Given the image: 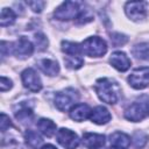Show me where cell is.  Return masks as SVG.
I'll use <instances>...</instances> for the list:
<instances>
[{
	"instance_id": "obj_23",
	"label": "cell",
	"mask_w": 149,
	"mask_h": 149,
	"mask_svg": "<svg viewBox=\"0 0 149 149\" xmlns=\"http://www.w3.org/2000/svg\"><path fill=\"white\" fill-rule=\"evenodd\" d=\"M148 139H149V136H148L146 133H143L142 130L135 132L134 135H133V143H134V147H135V148H142V147L147 143Z\"/></svg>"
},
{
	"instance_id": "obj_21",
	"label": "cell",
	"mask_w": 149,
	"mask_h": 149,
	"mask_svg": "<svg viewBox=\"0 0 149 149\" xmlns=\"http://www.w3.org/2000/svg\"><path fill=\"white\" fill-rule=\"evenodd\" d=\"M34 116V113H33V109L30 107H28L27 105H22L16 112H15V118L21 121L22 123H26V122H29Z\"/></svg>"
},
{
	"instance_id": "obj_30",
	"label": "cell",
	"mask_w": 149,
	"mask_h": 149,
	"mask_svg": "<svg viewBox=\"0 0 149 149\" xmlns=\"http://www.w3.org/2000/svg\"><path fill=\"white\" fill-rule=\"evenodd\" d=\"M41 149H57V148H55V147L51 146V144H47V146H43Z\"/></svg>"
},
{
	"instance_id": "obj_24",
	"label": "cell",
	"mask_w": 149,
	"mask_h": 149,
	"mask_svg": "<svg viewBox=\"0 0 149 149\" xmlns=\"http://www.w3.org/2000/svg\"><path fill=\"white\" fill-rule=\"evenodd\" d=\"M64 63L68 68H70L72 70H77V69L81 68V65L84 64V61L81 58H79L78 56H66L64 58Z\"/></svg>"
},
{
	"instance_id": "obj_7",
	"label": "cell",
	"mask_w": 149,
	"mask_h": 149,
	"mask_svg": "<svg viewBox=\"0 0 149 149\" xmlns=\"http://www.w3.org/2000/svg\"><path fill=\"white\" fill-rule=\"evenodd\" d=\"M146 1H130L127 2L125 6L126 14L129 19L134 21H139L142 19H146L148 15V8H147Z\"/></svg>"
},
{
	"instance_id": "obj_20",
	"label": "cell",
	"mask_w": 149,
	"mask_h": 149,
	"mask_svg": "<svg viewBox=\"0 0 149 149\" xmlns=\"http://www.w3.org/2000/svg\"><path fill=\"white\" fill-rule=\"evenodd\" d=\"M132 54L139 59L149 61V44L140 43V44L134 45L132 49Z\"/></svg>"
},
{
	"instance_id": "obj_12",
	"label": "cell",
	"mask_w": 149,
	"mask_h": 149,
	"mask_svg": "<svg viewBox=\"0 0 149 149\" xmlns=\"http://www.w3.org/2000/svg\"><path fill=\"white\" fill-rule=\"evenodd\" d=\"M83 144L87 149H100L105 144V136L102 134L84 133L83 134Z\"/></svg>"
},
{
	"instance_id": "obj_4",
	"label": "cell",
	"mask_w": 149,
	"mask_h": 149,
	"mask_svg": "<svg viewBox=\"0 0 149 149\" xmlns=\"http://www.w3.org/2000/svg\"><path fill=\"white\" fill-rule=\"evenodd\" d=\"M78 98L79 94L77 93V91H74V88L69 87L56 93L55 105L61 112H66L68 109H71L76 105Z\"/></svg>"
},
{
	"instance_id": "obj_8",
	"label": "cell",
	"mask_w": 149,
	"mask_h": 149,
	"mask_svg": "<svg viewBox=\"0 0 149 149\" xmlns=\"http://www.w3.org/2000/svg\"><path fill=\"white\" fill-rule=\"evenodd\" d=\"M57 142L65 149H76L79 144L77 134L68 128H61L56 135Z\"/></svg>"
},
{
	"instance_id": "obj_19",
	"label": "cell",
	"mask_w": 149,
	"mask_h": 149,
	"mask_svg": "<svg viewBox=\"0 0 149 149\" xmlns=\"http://www.w3.org/2000/svg\"><path fill=\"white\" fill-rule=\"evenodd\" d=\"M62 50L69 56H79L81 55V47L76 42L63 41L62 42Z\"/></svg>"
},
{
	"instance_id": "obj_26",
	"label": "cell",
	"mask_w": 149,
	"mask_h": 149,
	"mask_svg": "<svg viewBox=\"0 0 149 149\" xmlns=\"http://www.w3.org/2000/svg\"><path fill=\"white\" fill-rule=\"evenodd\" d=\"M35 43H36L37 49L42 51V50H44V49L48 47V38H47L43 34L37 33V34L35 35Z\"/></svg>"
},
{
	"instance_id": "obj_14",
	"label": "cell",
	"mask_w": 149,
	"mask_h": 149,
	"mask_svg": "<svg viewBox=\"0 0 149 149\" xmlns=\"http://www.w3.org/2000/svg\"><path fill=\"white\" fill-rule=\"evenodd\" d=\"M91 108L87 104H76L71 109H70V118L74 121H84L85 119L90 118L91 114Z\"/></svg>"
},
{
	"instance_id": "obj_22",
	"label": "cell",
	"mask_w": 149,
	"mask_h": 149,
	"mask_svg": "<svg viewBox=\"0 0 149 149\" xmlns=\"http://www.w3.org/2000/svg\"><path fill=\"white\" fill-rule=\"evenodd\" d=\"M16 15L10 8H2L1 9V15H0V24L1 27H7L10 26L15 22Z\"/></svg>"
},
{
	"instance_id": "obj_17",
	"label": "cell",
	"mask_w": 149,
	"mask_h": 149,
	"mask_svg": "<svg viewBox=\"0 0 149 149\" xmlns=\"http://www.w3.org/2000/svg\"><path fill=\"white\" fill-rule=\"evenodd\" d=\"M36 126H37V129L47 137H51L56 133V128H57L54 121H51L50 119H45V118L40 119Z\"/></svg>"
},
{
	"instance_id": "obj_29",
	"label": "cell",
	"mask_w": 149,
	"mask_h": 149,
	"mask_svg": "<svg viewBox=\"0 0 149 149\" xmlns=\"http://www.w3.org/2000/svg\"><path fill=\"white\" fill-rule=\"evenodd\" d=\"M12 87V80L6 78V77H1V81H0V90L1 92H5L7 90H9Z\"/></svg>"
},
{
	"instance_id": "obj_10",
	"label": "cell",
	"mask_w": 149,
	"mask_h": 149,
	"mask_svg": "<svg viewBox=\"0 0 149 149\" xmlns=\"http://www.w3.org/2000/svg\"><path fill=\"white\" fill-rule=\"evenodd\" d=\"M33 51H34L33 43L24 36H20L19 40L15 43H13V54L20 59H24L31 56Z\"/></svg>"
},
{
	"instance_id": "obj_2",
	"label": "cell",
	"mask_w": 149,
	"mask_h": 149,
	"mask_svg": "<svg viewBox=\"0 0 149 149\" xmlns=\"http://www.w3.org/2000/svg\"><path fill=\"white\" fill-rule=\"evenodd\" d=\"M149 116V95H141L134 100L125 111V118L129 121L137 122Z\"/></svg>"
},
{
	"instance_id": "obj_9",
	"label": "cell",
	"mask_w": 149,
	"mask_h": 149,
	"mask_svg": "<svg viewBox=\"0 0 149 149\" xmlns=\"http://www.w3.org/2000/svg\"><path fill=\"white\" fill-rule=\"evenodd\" d=\"M21 79L23 83V86L26 88H28L31 92H38L42 88V81L41 78L38 77V74L36 73V71L31 68L26 69L22 73H21Z\"/></svg>"
},
{
	"instance_id": "obj_5",
	"label": "cell",
	"mask_w": 149,
	"mask_h": 149,
	"mask_svg": "<svg viewBox=\"0 0 149 149\" xmlns=\"http://www.w3.org/2000/svg\"><path fill=\"white\" fill-rule=\"evenodd\" d=\"M83 9L79 8V3L74 1H65L63 2L59 7L56 8L54 15L58 20H72V19H78Z\"/></svg>"
},
{
	"instance_id": "obj_16",
	"label": "cell",
	"mask_w": 149,
	"mask_h": 149,
	"mask_svg": "<svg viewBox=\"0 0 149 149\" xmlns=\"http://www.w3.org/2000/svg\"><path fill=\"white\" fill-rule=\"evenodd\" d=\"M38 68L41 69V71L48 76H56L59 72V65L57 63V61L55 59H49V58H44L38 61Z\"/></svg>"
},
{
	"instance_id": "obj_31",
	"label": "cell",
	"mask_w": 149,
	"mask_h": 149,
	"mask_svg": "<svg viewBox=\"0 0 149 149\" xmlns=\"http://www.w3.org/2000/svg\"><path fill=\"white\" fill-rule=\"evenodd\" d=\"M108 149H113V148H108Z\"/></svg>"
},
{
	"instance_id": "obj_13",
	"label": "cell",
	"mask_w": 149,
	"mask_h": 149,
	"mask_svg": "<svg viewBox=\"0 0 149 149\" xmlns=\"http://www.w3.org/2000/svg\"><path fill=\"white\" fill-rule=\"evenodd\" d=\"M109 144L113 149H128L130 146V137L122 132H114L109 135Z\"/></svg>"
},
{
	"instance_id": "obj_25",
	"label": "cell",
	"mask_w": 149,
	"mask_h": 149,
	"mask_svg": "<svg viewBox=\"0 0 149 149\" xmlns=\"http://www.w3.org/2000/svg\"><path fill=\"white\" fill-rule=\"evenodd\" d=\"M128 41V37L123 34H120V33H114V34H111V42L114 47H120V45H123L126 42Z\"/></svg>"
},
{
	"instance_id": "obj_15",
	"label": "cell",
	"mask_w": 149,
	"mask_h": 149,
	"mask_svg": "<svg viewBox=\"0 0 149 149\" xmlns=\"http://www.w3.org/2000/svg\"><path fill=\"white\" fill-rule=\"evenodd\" d=\"M111 113L104 106H97L91 111L90 120L97 125H105L111 120Z\"/></svg>"
},
{
	"instance_id": "obj_11",
	"label": "cell",
	"mask_w": 149,
	"mask_h": 149,
	"mask_svg": "<svg viewBox=\"0 0 149 149\" xmlns=\"http://www.w3.org/2000/svg\"><path fill=\"white\" fill-rule=\"evenodd\" d=\"M109 63L113 68H115L118 71L125 72L130 68V59L127 57V55L122 51H115L109 57Z\"/></svg>"
},
{
	"instance_id": "obj_6",
	"label": "cell",
	"mask_w": 149,
	"mask_h": 149,
	"mask_svg": "<svg viewBox=\"0 0 149 149\" xmlns=\"http://www.w3.org/2000/svg\"><path fill=\"white\" fill-rule=\"evenodd\" d=\"M128 83L135 90H142L149 84V66L135 69L128 77Z\"/></svg>"
},
{
	"instance_id": "obj_1",
	"label": "cell",
	"mask_w": 149,
	"mask_h": 149,
	"mask_svg": "<svg viewBox=\"0 0 149 149\" xmlns=\"http://www.w3.org/2000/svg\"><path fill=\"white\" fill-rule=\"evenodd\" d=\"M94 91L101 101L109 105L115 104L120 97V86L111 78H99L95 81Z\"/></svg>"
},
{
	"instance_id": "obj_3",
	"label": "cell",
	"mask_w": 149,
	"mask_h": 149,
	"mask_svg": "<svg viewBox=\"0 0 149 149\" xmlns=\"http://www.w3.org/2000/svg\"><path fill=\"white\" fill-rule=\"evenodd\" d=\"M80 47L81 54L90 57H100L104 56L107 51L106 42L98 36H92L84 40V42L80 43Z\"/></svg>"
},
{
	"instance_id": "obj_18",
	"label": "cell",
	"mask_w": 149,
	"mask_h": 149,
	"mask_svg": "<svg viewBox=\"0 0 149 149\" xmlns=\"http://www.w3.org/2000/svg\"><path fill=\"white\" fill-rule=\"evenodd\" d=\"M24 140L26 143L31 148V149H38L41 147V144L43 143L42 137L40 136V134L33 129H27L24 133Z\"/></svg>"
},
{
	"instance_id": "obj_28",
	"label": "cell",
	"mask_w": 149,
	"mask_h": 149,
	"mask_svg": "<svg viewBox=\"0 0 149 149\" xmlns=\"http://www.w3.org/2000/svg\"><path fill=\"white\" fill-rule=\"evenodd\" d=\"M27 5H28L35 13H40V12L43 9L45 2H43V1H28Z\"/></svg>"
},
{
	"instance_id": "obj_27",
	"label": "cell",
	"mask_w": 149,
	"mask_h": 149,
	"mask_svg": "<svg viewBox=\"0 0 149 149\" xmlns=\"http://www.w3.org/2000/svg\"><path fill=\"white\" fill-rule=\"evenodd\" d=\"M12 127V122H10V119L9 116H7L5 113H1V119H0V128H1V132L5 133L7 128Z\"/></svg>"
}]
</instances>
